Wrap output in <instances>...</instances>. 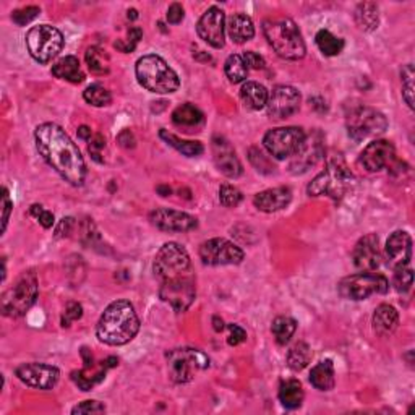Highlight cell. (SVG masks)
I'll return each mask as SVG.
<instances>
[{
    "label": "cell",
    "instance_id": "cell-1",
    "mask_svg": "<svg viewBox=\"0 0 415 415\" xmlns=\"http://www.w3.org/2000/svg\"><path fill=\"white\" fill-rule=\"evenodd\" d=\"M39 154L52 169L74 187H80L86 178L85 159L72 138L57 123H42L35 132Z\"/></svg>",
    "mask_w": 415,
    "mask_h": 415
},
{
    "label": "cell",
    "instance_id": "cell-2",
    "mask_svg": "<svg viewBox=\"0 0 415 415\" xmlns=\"http://www.w3.org/2000/svg\"><path fill=\"white\" fill-rule=\"evenodd\" d=\"M140 319L133 305L127 300H115L101 315L96 336L108 346H123L138 334Z\"/></svg>",
    "mask_w": 415,
    "mask_h": 415
},
{
    "label": "cell",
    "instance_id": "cell-3",
    "mask_svg": "<svg viewBox=\"0 0 415 415\" xmlns=\"http://www.w3.org/2000/svg\"><path fill=\"white\" fill-rule=\"evenodd\" d=\"M263 33L269 46L274 49L279 57L285 60H300L305 57L307 47L302 38L299 26L290 18L266 20L263 23Z\"/></svg>",
    "mask_w": 415,
    "mask_h": 415
},
{
    "label": "cell",
    "instance_id": "cell-4",
    "mask_svg": "<svg viewBox=\"0 0 415 415\" xmlns=\"http://www.w3.org/2000/svg\"><path fill=\"white\" fill-rule=\"evenodd\" d=\"M137 80L144 89L156 94L176 93L181 86V80L167 62L156 54L144 55L138 59L135 67Z\"/></svg>",
    "mask_w": 415,
    "mask_h": 415
},
{
    "label": "cell",
    "instance_id": "cell-5",
    "mask_svg": "<svg viewBox=\"0 0 415 415\" xmlns=\"http://www.w3.org/2000/svg\"><path fill=\"white\" fill-rule=\"evenodd\" d=\"M356 178L342 159L329 161L323 172L313 178L307 192L310 196H329L333 200H341L349 192Z\"/></svg>",
    "mask_w": 415,
    "mask_h": 415
},
{
    "label": "cell",
    "instance_id": "cell-6",
    "mask_svg": "<svg viewBox=\"0 0 415 415\" xmlns=\"http://www.w3.org/2000/svg\"><path fill=\"white\" fill-rule=\"evenodd\" d=\"M38 278L35 271H26L2 295V313L8 318H20L35 305L38 299Z\"/></svg>",
    "mask_w": 415,
    "mask_h": 415
},
{
    "label": "cell",
    "instance_id": "cell-7",
    "mask_svg": "<svg viewBox=\"0 0 415 415\" xmlns=\"http://www.w3.org/2000/svg\"><path fill=\"white\" fill-rule=\"evenodd\" d=\"M153 271L154 276L159 279V283L193 274L187 250L176 242H169L161 246L154 258Z\"/></svg>",
    "mask_w": 415,
    "mask_h": 415
},
{
    "label": "cell",
    "instance_id": "cell-8",
    "mask_svg": "<svg viewBox=\"0 0 415 415\" xmlns=\"http://www.w3.org/2000/svg\"><path fill=\"white\" fill-rule=\"evenodd\" d=\"M167 370L174 383H188L195 378V375L210 367V358L206 354L192 349V347H183V349H174L166 354Z\"/></svg>",
    "mask_w": 415,
    "mask_h": 415
},
{
    "label": "cell",
    "instance_id": "cell-9",
    "mask_svg": "<svg viewBox=\"0 0 415 415\" xmlns=\"http://www.w3.org/2000/svg\"><path fill=\"white\" fill-rule=\"evenodd\" d=\"M26 46L33 59L39 64H47L62 52L64 36L57 28L50 25H39L28 31Z\"/></svg>",
    "mask_w": 415,
    "mask_h": 415
},
{
    "label": "cell",
    "instance_id": "cell-10",
    "mask_svg": "<svg viewBox=\"0 0 415 415\" xmlns=\"http://www.w3.org/2000/svg\"><path fill=\"white\" fill-rule=\"evenodd\" d=\"M339 294L349 300H365L373 294H386L390 281L378 273H358L342 279L338 285Z\"/></svg>",
    "mask_w": 415,
    "mask_h": 415
},
{
    "label": "cell",
    "instance_id": "cell-11",
    "mask_svg": "<svg viewBox=\"0 0 415 415\" xmlns=\"http://www.w3.org/2000/svg\"><path fill=\"white\" fill-rule=\"evenodd\" d=\"M386 128H388L386 117L380 110L367 108V106H358L347 115V132L354 142L377 137V135L385 133Z\"/></svg>",
    "mask_w": 415,
    "mask_h": 415
},
{
    "label": "cell",
    "instance_id": "cell-12",
    "mask_svg": "<svg viewBox=\"0 0 415 415\" xmlns=\"http://www.w3.org/2000/svg\"><path fill=\"white\" fill-rule=\"evenodd\" d=\"M305 132L300 127H281L269 130L263 138V147L273 158L279 161L292 158L294 153L305 140Z\"/></svg>",
    "mask_w": 415,
    "mask_h": 415
},
{
    "label": "cell",
    "instance_id": "cell-13",
    "mask_svg": "<svg viewBox=\"0 0 415 415\" xmlns=\"http://www.w3.org/2000/svg\"><path fill=\"white\" fill-rule=\"evenodd\" d=\"M159 297L174 312L181 313L188 310L190 305H192L196 299L195 274H188V276L161 283Z\"/></svg>",
    "mask_w": 415,
    "mask_h": 415
},
{
    "label": "cell",
    "instance_id": "cell-14",
    "mask_svg": "<svg viewBox=\"0 0 415 415\" xmlns=\"http://www.w3.org/2000/svg\"><path fill=\"white\" fill-rule=\"evenodd\" d=\"M244 256V250L226 239H210L200 245V258L208 266L240 265Z\"/></svg>",
    "mask_w": 415,
    "mask_h": 415
},
{
    "label": "cell",
    "instance_id": "cell-15",
    "mask_svg": "<svg viewBox=\"0 0 415 415\" xmlns=\"http://www.w3.org/2000/svg\"><path fill=\"white\" fill-rule=\"evenodd\" d=\"M324 140L323 135L318 130L312 132L310 135H305V140L302 142L299 149L295 151L292 158H290L289 169L294 176L299 174H305L310 171L313 166H317L324 156Z\"/></svg>",
    "mask_w": 415,
    "mask_h": 415
},
{
    "label": "cell",
    "instance_id": "cell-16",
    "mask_svg": "<svg viewBox=\"0 0 415 415\" xmlns=\"http://www.w3.org/2000/svg\"><path fill=\"white\" fill-rule=\"evenodd\" d=\"M300 103L302 96L294 86L278 85L273 88V91L268 96V115L271 119L284 120L288 117L294 115L295 112H299Z\"/></svg>",
    "mask_w": 415,
    "mask_h": 415
},
{
    "label": "cell",
    "instance_id": "cell-17",
    "mask_svg": "<svg viewBox=\"0 0 415 415\" xmlns=\"http://www.w3.org/2000/svg\"><path fill=\"white\" fill-rule=\"evenodd\" d=\"M16 377L26 386L36 390H52L60 378L57 367L46 365V363H23L16 368Z\"/></svg>",
    "mask_w": 415,
    "mask_h": 415
},
{
    "label": "cell",
    "instance_id": "cell-18",
    "mask_svg": "<svg viewBox=\"0 0 415 415\" xmlns=\"http://www.w3.org/2000/svg\"><path fill=\"white\" fill-rule=\"evenodd\" d=\"M149 222L164 232H188L198 227L196 217L183 211L158 208L149 212Z\"/></svg>",
    "mask_w": 415,
    "mask_h": 415
},
{
    "label": "cell",
    "instance_id": "cell-19",
    "mask_svg": "<svg viewBox=\"0 0 415 415\" xmlns=\"http://www.w3.org/2000/svg\"><path fill=\"white\" fill-rule=\"evenodd\" d=\"M224 31H226V15L216 5L208 8L196 25L198 36L215 49L224 47V42H226L224 41Z\"/></svg>",
    "mask_w": 415,
    "mask_h": 415
},
{
    "label": "cell",
    "instance_id": "cell-20",
    "mask_svg": "<svg viewBox=\"0 0 415 415\" xmlns=\"http://www.w3.org/2000/svg\"><path fill=\"white\" fill-rule=\"evenodd\" d=\"M383 260V254L380 249V240L375 234H367L358 240L352 251L354 266L362 273L377 271Z\"/></svg>",
    "mask_w": 415,
    "mask_h": 415
},
{
    "label": "cell",
    "instance_id": "cell-21",
    "mask_svg": "<svg viewBox=\"0 0 415 415\" xmlns=\"http://www.w3.org/2000/svg\"><path fill=\"white\" fill-rule=\"evenodd\" d=\"M385 260L394 269L406 268L412 260V239L406 231H396L390 235L385 246Z\"/></svg>",
    "mask_w": 415,
    "mask_h": 415
},
{
    "label": "cell",
    "instance_id": "cell-22",
    "mask_svg": "<svg viewBox=\"0 0 415 415\" xmlns=\"http://www.w3.org/2000/svg\"><path fill=\"white\" fill-rule=\"evenodd\" d=\"M360 162L368 172H378L396 162V148L388 140H375L362 151Z\"/></svg>",
    "mask_w": 415,
    "mask_h": 415
},
{
    "label": "cell",
    "instance_id": "cell-23",
    "mask_svg": "<svg viewBox=\"0 0 415 415\" xmlns=\"http://www.w3.org/2000/svg\"><path fill=\"white\" fill-rule=\"evenodd\" d=\"M212 158H215L217 169H220L226 177L237 178L242 176V164H240L231 143H229L224 137L212 138Z\"/></svg>",
    "mask_w": 415,
    "mask_h": 415
},
{
    "label": "cell",
    "instance_id": "cell-24",
    "mask_svg": "<svg viewBox=\"0 0 415 415\" xmlns=\"http://www.w3.org/2000/svg\"><path fill=\"white\" fill-rule=\"evenodd\" d=\"M115 365H119V360H117L115 357H109L106 358L104 362H101V365L98 368L94 363H91V365H86L85 368L80 370V372H74L72 373V380L75 381V385L81 391H91L94 386L106 378L108 370Z\"/></svg>",
    "mask_w": 415,
    "mask_h": 415
},
{
    "label": "cell",
    "instance_id": "cell-25",
    "mask_svg": "<svg viewBox=\"0 0 415 415\" xmlns=\"http://www.w3.org/2000/svg\"><path fill=\"white\" fill-rule=\"evenodd\" d=\"M292 201V192L289 187L268 188L255 195L254 205L263 212H276L288 208Z\"/></svg>",
    "mask_w": 415,
    "mask_h": 415
},
{
    "label": "cell",
    "instance_id": "cell-26",
    "mask_svg": "<svg viewBox=\"0 0 415 415\" xmlns=\"http://www.w3.org/2000/svg\"><path fill=\"white\" fill-rule=\"evenodd\" d=\"M373 331L381 338H388L399 326V313L390 304H381L373 313Z\"/></svg>",
    "mask_w": 415,
    "mask_h": 415
},
{
    "label": "cell",
    "instance_id": "cell-27",
    "mask_svg": "<svg viewBox=\"0 0 415 415\" xmlns=\"http://www.w3.org/2000/svg\"><path fill=\"white\" fill-rule=\"evenodd\" d=\"M227 35L235 44H244L255 36V26L250 16L234 13L227 18Z\"/></svg>",
    "mask_w": 415,
    "mask_h": 415
},
{
    "label": "cell",
    "instance_id": "cell-28",
    "mask_svg": "<svg viewBox=\"0 0 415 415\" xmlns=\"http://www.w3.org/2000/svg\"><path fill=\"white\" fill-rule=\"evenodd\" d=\"M52 75L59 80H65L70 83H81L85 80V74L81 72L80 62L74 55H67V57L59 59L52 65Z\"/></svg>",
    "mask_w": 415,
    "mask_h": 415
},
{
    "label": "cell",
    "instance_id": "cell-29",
    "mask_svg": "<svg viewBox=\"0 0 415 415\" xmlns=\"http://www.w3.org/2000/svg\"><path fill=\"white\" fill-rule=\"evenodd\" d=\"M268 89L256 81H246L240 89V98L245 104L246 109L261 110L268 104Z\"/></svg>",
    "mask_w": 415,
    "mask_h": 415
},
{
    "label": "cell",
    "instance_id": "cell-30",
    "mask_svg": "<svg viewBox=\"0 0 415 415\" xmlns=\"http://www.w3.org/2000/svg\"><path fill=\"white\" fill-rule=\"evenodd\" d=\"M334 377H336L334 365L328 358V360L319 362L312 368L310 383L319 391H331L334 388V383H336Z\"/></svg>",
    "mask_w": 415,
    "mask_h": 415
},
{
    "label": "cell",
    "instance_id": "cell-31",
    "mask_svg": "<svg viewBox=\"0 0 415 415\" xmlns=\"http://www.w3.org/2000/svg\"><path fill=\"white\" fill-rule=\"evenodd\" d=\"M279 401H281L285 409H299L304 402V388H302L300 381L297 380H285L279 386Z\"/></svg>",
    "mask_w": 415,
    "mask_h": 415
},
{
    "label": "cell",
    "instance_id": "cell-32",
    "mask_svg": "<svg viewBox=\"0 0 415 415\" xmlns=\"http://www.w3.org/2000/svg\"><path fill=\"white\" fill-rule=\"evenodd\" d=\"M205 120L203 112H201L198 108H195L193 104H182L172 112V122L176 123L177 127H183V128H196L201 125Z\"/></svg>",
    "mask_w": 415,
    "mask_h": 415
},
{
    "label": "cell",
    "instance_id": "cell-33",
    "mask_svg": "<svg viewBox=\"0 0 415 415\" xmlns=\"http://www.w3.org/2000/svg\"><path fill=\"white\" fill-rule=\"evenodd\" d=\"M159 137L161 140H164V142L169 144V147H172L174 149H177L178 153H182L183 156H187V158H196V156L203 154V144H201L200 142H188V140H182L176 137L174 133H169L167 130H162L159 132Z\"/></svg>",
    "mask_w": 415,
    "mask_h": 415
},
{
    "label": "cell",
    "instance_id": "cell-34",
    "mask_svg": "<svg viewBox=\"0 0 415 415\" xmlns=\"http://www.w3.org/2000/svg\"><path fill=\"white\" fill-rule=\"evenodd\" d=\"M356 21L362 31H375L380 25V13L378 5L373 2L358 4L356 10Z\"/></svg>",
    "mask_w": 415,
    "mask_h": 415
},
{
    "label": "cell",
    "instance_id": "cell-35",
    "mask_svg": "<svg viewBox=\"0 0 415 415\" xmlns=\"http://www.w3.org/2000/svg\"><path fill=\"white\" fill-rule=\"evenodd\" d=\"M86 65L91 74L94 75H108L110 70V57L103 47L93 46L85 54Z\"/></svg>",
    "mask_w": 415,
    "mask_h": 415
},
{
    "label": "cell",
    "instance_id": "cell-36",
    "mask_svg": "<svg viewBox=\"0 0 415 415\" xmlns=\"http://www.w3.org/2000/svg\"><path fill=\"white\" fill-rule=\"evenodd\" d=\"M312 349L307 342L300 341L290 347L288 354V365L294 372H302L312 360Z\"/></svg>",
    "mask_w": 415,
    "mask_h": 415
},
{
    "label": "cell",
    "instance_id": "cell-37",
    "mask_svg": "<svg viewBox=\"0 0 415 415\" xmlns=\"http://www.w3.org/2000/svg\"><path fill=\"white\" fill-rule=\"evenodd\" d=\"M315 42L318 49L322 50L323 55L326 57H334V55H339L344 49V41L341 38L334 36L333 33L328 30H319L315 36Z\"/></svg>",
    "mask_w": 415,
    "mask_h": 415
},
{
    "label": "cell",
    "instance_id": "cell-38",
    "mask_svg": "<svg viewBox=\"0 0 415 415\" xmlns=\"http://www.w3.org/2000/svg\"><path fill=\"white\" fill-rule=\"evenodd\" d=\"M224 72H226L229 81L237 85V83H242L246 75H249V67H246L242 55L232 54L229 55L226 64H224Z\"/></svg>",
    "mask_w": 415,
    "mask_h": 415
},
{
    "label": "cell",
    "instance_id": "cell-39",
    "mask_svg": "<svg viewBox=\"0 0 415 415\" xmlns=\"http://www.w3.org/2000/svg\"><path fill=\"white\" fill-rule=\"evenodd\" d=\"M297 329V322L290 317H278L273 322V336L276 338V342L279 346H285L292 338Z\"/></svg>",
    "mask_w": 415,
    "mask_h": 415
},
{
    "label": "cell",
    "instance_id": "cell-40",
    "mask_svg": "<svg viewBox=\"0 0 415 415\" xmlns=\"http://www.w3.org/2000/svg\"><path fill=\"white\" fill-rule=\"evenodd\" d=\"M83 98L88 104L94 106V108H104V106H109L112 103V94L108 88L103 85H91L85 89L83 93Z\"/></svg>",
    "mask_w": 415,
    "mask_h": 415
},
{
    "label": "cell",
    "instance_id": "cell-41",
    "mask_svg": "<svg viewBox=\"0 0 415 415\" xmlns=\"http://www.w3.org/2000/svg\"><path fill=\"white\" fill-rule=\"evenodd\" d=\"M402 80V98L409 108L414 109V65L407 64L401 70Z\"/></svg>",
    "mask_w": 415,
    "mask_h": 415
},
{
    "label": "cell",
    "instance_id": "cell-42",
    "mask_svg": "<svg viewBox=\"0 0 415 415\" xmlns=\"http://www.w3.org/2000/svg\"><path fill=\"white\" fill-rule=\"evenodd\" d=\"M414 284V273L412 269L406 266V268H399L394 269V276H392V285L399 294H406L409 290L412 289Z\"/></svg>",
    "mask_w": 415,
    "mask_h": 415
},
{
    "label": "cell",
    "instance_id": "cell-43",
    "mask_svg": "<svg viewBox=\"0 0 415 415\" xmlns=\"http://www.w3.org/2000/svg\"><path fill=\"white\" fill-rule=\"evenodd\" d=\"M244 200V195L239 188H235L234 185L224 183L220 188V201L222 206L226 208H235L240 205V201Z\"/></svg>",
    "mask_w": 415,
    "mask_h": 415
},
{
    "label": "cell",
    "instance_id": "cell-44",
    "mask_svg": "<svg viewBox=\"0 0 415 415\" xmlns=\"http://www.w3.org/2000/svg\"><path fill=\"white\" fill-rule=\"evenodd\" d=\"M39 13H41V8L35 7V5H30V7L15 10V12L12 13V20H13L15 25L25 26L28 23H31V21L35 20Z\"/></svg>",
    "mask_w": 415,
    "mask_h": 415
},
{
    "label": "cell",
    "instance_id": "cell-45",
    "mask_svg": "<svg viewBox=\"0 0 415 415\" xmlns=\"http://www.w3.org/2000/svg\"><path fill=\"white\" fill-rule=\"evenodd\" d=\"M249 158H250L251 164L255 166L256 171H260L263 174H269V172L274 171V166L271 164V162H269V159L258 148H251L250 149Z\"/></svg>",
    "mask_w": 415,
    "mask_h": 415
},
{
    "label": "cell",
    "instance_id": "cell-46",
    "mask_svg": "<svg viewBox=\"0 0 415 415\" xmlns=\"http://www.w3.org/2000/svg\"><path fill=\"white\" fill-rule=\"evenodd\" d=\"M142 36H143V31L140 30V28L133 26V28H130V30H128L127 44L123 41H117L114 46H115V49H119V50H122V52H125V54L132 52V50L137 47V44L140 42V39H142Z\"/></svg>",
    "mask_w": 415,
    "mask_h": 415
},
{
    "label": "cell",
    "instance_id": "cell-47",
    "mask_svg": "<svg viewBox=\"0 0 415 415\" xmlns=\"http://www.w3.org/2000/svg\"><path fill=\"white\" fill-rule=\"evenodd\" d=\"M30 215L35 216L44 229H50L54 226V215L50 211L44 210L41 205H33L30 208Z\"/></svg>",
    "mask_w": 415,
    "mask_h": 415
},
{
    "label": "cell",
    "instance_id": "cell-48",
    "mask_svg": "<svg viewBox=\"0 0 415 415\" xmlns=\"http://www.w3.org/2000/svg\"><path fill=\"white\" fill-rule=\"evenodd\" d=\"M81 317H83V307L80 304H76V302H70L65 308L64 315H62V326L64 328L70 326V323L76 322V319H80Z\"/></svg>",
    "mask_w": 415,
    "mask_h": 415
},
{
    "label": "cell",
    "instance_id": "cell-49",
    "mask_svg": "<svg viewBox=\"0 0 415 415\" xmlns=\"http://www.w3.org/2000/svg\"><path fill=\"white\" fill-rule=\"evenodd\" d=\"M88 142V151L91 154V158L96 162H104V159L101 158L103 156V149L106 148V140L103 138V135H94Z\"/></svg>",
    "mask_w": 415,
    "mask_h": 415
},
{
    "label": "cell",
    "instance_id": "cell-50",
    "mask_svg": "<svg viewBox=\"0 0 415 415\" xmlns=\"http://www.w3.org/2000/svg\"><path fill=\"white\" fill-rule=\"evenodd\" d=\"M106 406L99 401H83L72 409V414H104Z\"/></svg>",
    "mask_w": 415,
    "mask_h": 415
},
{
    "label": "cell",
    "instance_id": "cell-51",
    "mask_svg": "<svg viewBox=\"0 0 415 415\" xmlns=\"http://www.w3.org/2000/svg\"><path fill=\"white\" fill-rule=\"evenodd\" d=\"M246 339V333L244 328H240L239 324H229V338L227 344L229 346H239Z\"/></svg>",
    "mask_w": 415,
    "mask_h": 415
},
{
    "label": "cell",
    "instance_id": "cell-52",
    "mask_svg": "<svg viewBox=\"0 0 415 415\" xmlns=\"http://www.w3.org/2000/svg\"><path fill=\"white\" fill-rule=\"evenodd\" d=\"M244 60H245V64H246V67H249V70L250 69H254V70H261V69H265V59L261 57L260 54H256V52H254V50H249V52H245L244 55Z\"/></svg>",
    "mask_w": 415,
    "mask_h": 415
},
{
    "label": "cell",
    "instance_id": "cell-53",
    "mask_svg": "<svg viewBox=\"0 0 415 415\" xmlns=\"http://www.w3.org/2000/svg\"><path fill=\"white\" fill-rule=\"evenodd\" d=\"M74 227H75L74 217H64V220L59 222L57 229H55V237H57V239L69 237V235L72 234V231H74Z\"/></svg>",
    "mask_w": 415,
    "mask_h": 415
},
{
    "label": "cell",
    "instance_id": "cell-54",
    "mask_svg": "<svg viewBox=\"0 0 415 415\" xmlns=\"http://www.w3.org/2000/svg\"><path fill=\"white\" fill-rule=\"evenodd\" d=\"M183 7L181 4H172L169 10H167V21L171 25H178L183 20Z\"/></svg>",
    "mask_w": 415,
    "mask_h": 415
},
{
    "label": "cell",
    "instance_id": "cell-55",
    "mask_svg": "<svg viewBox=\"0 0 415 415\" xmlns=\"http://www.w3.org/2000/svg\"><path fill=\"white\" fill-rule=\"evenodd\" d=\"M2 203H4V217H2V232H5L7 229V222L10 220V212H12L13 203L8 196V190L4 188V195H2Z\"/></svg>",
    "mask_w": 415,
    "mask_h": 415
},
{
    "label": "cell",
    "instance_id": "cell-56",
    "mask_svg": "<svg viewBox=\"0 0 415 415\" xmlns=\"http://www.w3.org/2000/svg\"><path fill=\"white\" fill-rule=\"evenodd\" d=\"M117 142H119L120 147L125 148V149L135 148V143H137V142H135V137H133V133L130 130L120 132L119 137H117Z\"/></svg>",
    "mask_w": 415,
    "mask_h": 415
},
{
    "label": "cell",
    "instance_id": "cell-57",
    "mask_svg": "<svg viewBox=\"0 0 415 415\" xmlns=\"http://www.w3.org/2000/svg\"><path fill=\"white\" fill-rule=\"evenodd\" d=\"M78 137H80L81 140H89L91 138V130H89V127L83 125L78 128Z\"/></svg>",
    "mask_w": 415,
    "mask_h": 415
},
{
    "label": "cell",
    "instance_id": "cell-58",
    "mask_svg": "<svg viewBox=\"0 0 415 415\" xmlns=\"http://www.w3.org/2000/svg\"><path fill=\"white\" fill-rule=\"evenodd\" d=\"M212 326H215L216 333H221V331L224 329V322L220 317H215V318H212Z\"/></svg>",
    "mask_w": 415,
    "mask_h": 415
},
{
    "label": "cell",
    "instance_id": "cell-59",
    "mask_svg": "<svg viewBox=\"0 0 415 415\" xmlns=\"http://www.w3.org/2000/svg\"><path fill=\"white\" fill-rule=\"evenodd\" d=\"M158 192H159L162 196H169V195H171V188H169V187H158Z\"/></svg>",
    "mask_w": 415,
    "mask_h": 415
},
{
    "label": "cell",
    "instance_id": "cell-60",
    "mask_svg": "<svg viewBox=\"0 0 415 415\" xmlns=\"http://www.w3.org/2000/svg\"><path fill=\"white\" fill-rule=\"evenodd\" d=\"M128 18L130 20H137L138 18V12L135 8H132V10H128Z\"/></svg>",
    "mask_w": 415,
    "mask_h": 415
}]
</instances>
